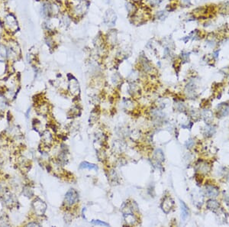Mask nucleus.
I'll return each mask as SVG.
<instances>
[{"label": "nucleus", "mask_w": 229, "mask_h": 227, "mask_svg": "<svg viewBox=\"0 0 229 227\" xmlns=\"http://www.w3.org/2000/svg\"><path fill=\"white\" fill-rule=\"evenodd\" d=\"M209 170H210V167L206 163H202L199 165V170H201L203 173H207Z\"/></svg>", "instance_id": "nucleus-10"}, {"label": "nucleus", "mask_w": 229, "mask_h": 227, "mask_svg": "<svg viewBox=\"0 0 229 227\" xmlns=\"http://www.w3.org/2000/svg\"><path fill=\"white\" fill-rule=\"evenodd\" d=\"M79 168L89 169V170H97L96 165H95V164H90V163L86 162V161L81 163L80 165H79Z\"/></svg>", "instance_id": "nucleus-8"}, {"label": "nucleus", "mask_w": 229, "mask_h": 227, "mask_svg": "<svg viewBox=\"0 0 229 227\" xmlns=\"http://www.w3.org/2000/svg\"><path fill=\"white\" fill-rule=\"evenodd\" d=\"M173 204H174L173 200L170 197H169V196H168V197H166L164 200H163V203H162V205H161L162 210H163L164 213H168L169 211H170L171 209H172Z\"/></svg>", "instance_id": "nucleus-3"}, {"label": "nucleus", "mask_w": 229, "mask_h": 227, "mask_svg": "<svg viewBox=\"0 0 229 227\" xmlns=\"http://www.w3.org/2000/svg\"><path fill=\"white\" fill-rule=\"evenodd\" d=\"M8 55L7 49L4 45H0V61H5Z\"/></svg>", "instance_id": "nucleus-9"}, {"label": "nucleus", "mask_w": 229, "mask_h": 227, "mask_svg": "<svg viewBox=\"0 0 229 227\" xmlns=\"http://www.w3.org/2000/svg\"><path fill=\"white\" fill-rule=\"evenodd\" d=\"M27 226H40V225L39 224H37V223H35V222H33V223L27 224Z\"/></svg>", "instance_id": "nucleus-14"}, {"label": "nucleus", "mask_w": 229, "mask_h": 227, "mask_svg": "<svg viewBox=\"0 0 229 227\" xmlns=\"http://www.w3.org/2000/svg\"><path fill=\"white\" fill-rule=\"evenodd\" d=\"M224 201H225L226 204H227V205L229 207V197H228V196H224Z\"/></svg>", "instance_id": "nucleus-13"}, {"label": "nucleus", "mask_w": 229, "mask_h": 227, "mask_svg": "<svg viewBox=\"0 0 229 227\" xmlns=\"http://www.w3.org/2000/svg\"><path fill=\"white\" fill-rule=\"evenodd\" d=\"M33 207L35 212L38 215H43L46 210V204L41 200L37 199L33 202Z\"/></svg>", "instance_id": "nucleus-1"}, {"label": "nucleus", "mask_w": 229, "mask_h": 227, "mask_svg": "<svg viewBox=\"0 0 229 227\" xmlns=\"http://www.w3.org/2000/svg\"><path fill=\"white\" fill-rule=\"evenodd\" d=\"M218 114H219L221 116H224L227 114L228 112V106L226 105L225 103H221V105H219L218 106Z\"/></svg>", "instance_id": "nucleus-7"}, {"label": "nucleus", "mask_w": 229, "mask_h": 227, "mask_svg": "<svg viewBox=\"0 0 229 227\" xmlns=\"http://www.w3.org/2000/svg\"><path fill=\"white\" fill-rule=\"evenodd\" d=\"M180 206H181V211H182V218H183V221L186 220L187 219L188 216H189V209H188L187 206L183 202V201H180Z\"/></svg>", "instance_id": "nucleus-6"}, {"label": "nucleus", "mask_w": 229, "mask_h": 227, "mask_svg": "<svg viewBox=\"0 0 229 227\" xmlns=\"http://www.w3.org/2000/svg\"><path fill=\"white\" fill-rule=\"evenodd\" d=\"M206 194L210 197H216L218 196L219 191H218V187L214 185H207L205 187Z\"/></svg>", "instance_id": "nucleus-4"}, {"label": "nucleus", "mask_w": 229, "mask_h": 227, "mask_svg": "<svg viewBox=\"0 0 229 227\" xmlns=\"http://www.w3.org/2000/svg\"><path fill=\"white\" fill-rule=\"evenodd\" d=\"M92 223L96 225H104V226H108V223L104 222H101V221H99V220H93V221H92Z\"/></svg>", "instance_id": "nucleus-11"}, {"label": "nucleus", "mask_w": 229, "mask_h": 227, "mask_svg": "<svg viewBox=\"0 0 229 227\" xmlns=\"http://www.w3.org/2000/svg\"><path fill=\"white\" fill-rule=\"evenodd\" d=\"M207 208L209 210H212V211H215V210H218L219 208V203L217 200L214 199H210L207 201Z\"/></svg>", "instance_id": "nucleus-5"}, {"label": "nucleus", "mask_w": 229, "mask_h": 227, "mask_svg": "<svg viewBox=\"0 0 229 227\" xmlns=\"http://www.w3.org/2000/svg\"><path fill=\"white\" fill-rule=\"evenodd\" d=\"M190 2V0H181V2L183 5H188Z\"/></svg>", "instance_id": "nucleus-12"}, {"label": "nucleus", "mask_w": 229, "mask_h": 227, "mask_svg": "<svg viewBox=\"0 0 229 227\" xmlns=\"http://www.w3.org/2000/svg\"><path fill=\"white\" fill-rule=\"evenodd\" d=\"M78 193L74 190H70L65 196V203L67 205H73L77 201Z\"/></svg>", "instance_id": "nucleus-2"}]
</instances>
